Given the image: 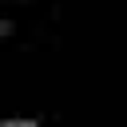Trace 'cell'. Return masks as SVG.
Instances as JSON below:
<instances>
[{
	"label": "cell",
	"instance_id": "cell-1",
	"mask_svg": "<svg viewBox=\"0 0 127 127\" xmlns=\"http://www.w3.org/2000/svg\"><path fill=\"white\" fill-rule=\"evenodd\" d=\"M8 127H32V123H8Z\"/></svg>",
	"mask_w": 127,
	"mask_h": 127
}]
</instances>
